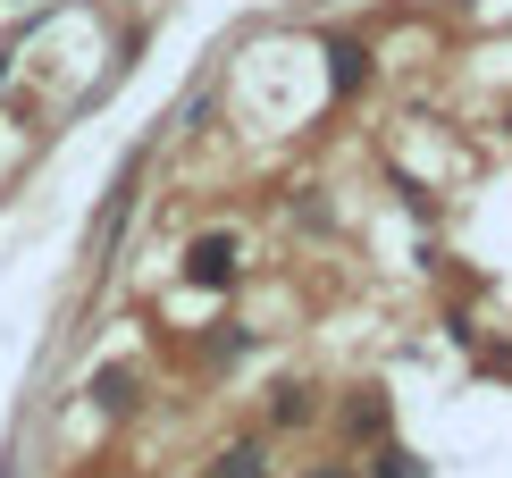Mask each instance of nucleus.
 <instances>
[{"instance_id": "obj_4", "label": "nucleus", "mask_w": 512, "mask_h": 478, "mask_svg": "<svg viewBox=\"0 0 512 478\" xmlns=\"http://www.w3.org/2000/svg\"><path fill=\"white\" fill-rule=\"evenodd\" d=\"M311 478H345V470H311Z\"/></svg>"}, {"instance_id": "obj_2", "label": "nucleus", "mask_w": 512, "mask_h": 478, "mask_svg": "<svg viewBox=\"0 0 512 478\" xmlns=\"http://www.w3.org/2000/svg\"><path fill=\"white\" fill-rule=\"evenodd\" d=\"M219 478H269V470H261V453H227Z\"/></svg>"}, {"instance_id": "obj_1", "label": "nucleus", "mask_w": 512, "mask_h": 478, "mask_svg": "<svg viewBox=\"0 0 512 478\" xmlns=\"http://www.w3.org/2000/svg\"><path fill=\"white\" fill-rule=\"evenodd\" d=\"M185 269H194V286H227V277H236V244H227V235H202Z\"/></svg>"}, {"instance_id": "obj_3", "label": "nucleus", "mask_w": 512, "mask_h": 478, "mask_svg": "<svg viewBox=\"0 0 512 478\" xmlns=\"http://www.w3.org/2000/svg\"><path fill=\"white\" fill-rule=\"evenodd\" d=\"M378 478H420V462L412 453H378Z\"/></svg>"}]
</instances>
